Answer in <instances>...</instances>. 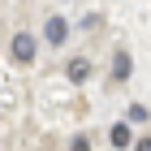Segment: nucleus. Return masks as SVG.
<instances>
[{
  "label": "nucleus",
  "mask_w": 151,
  "mask_h": 151,
  "mask_svg": "<svg viewBox=\"0 0 151 151\" xmlns=\"http://www.w3.org/2000/svg\"><path fill=\"white\" fill-rule=\"evenodd\" d=\"M108 138H112V147H129V142H134V129H129L125 121H116V125L108 129Z\"/></svg>",
  "instance_id": "4"
},
{
  "label": "nucleus",
  "mask_w": 151,
  "mask_h": 151,
  "mask_svg": "<svg viewBox=\"0 0 151 151\" xmlns=\"http://www.w3.org/2000/svg\"><path fill=\"white\" fill-rule=\"evenodd\" d=\"M129 69H134L129 52H116V56H112V78H116V82H121V78H129Z\"/></svg>",
  "instance_id": "5"
},
{
  "label": "nucleus",
  "mask_w": 151,
  "mask_h": 151,
  "mask_svg": "<svg viewBox=\"0 0 151 151\" xmlns=\"http://www.w3.org/2000/svg\"><path fill=\"white\" fill-rule=\"evenodd\" d=\"M65 73H69V82H86V78H91V60H86V56H73L69 65H65Z\"/></svg>",
  "instance_id": "3"
},
{
  "label": "nucleus",
  "mask_w": 151,
  "mask_h": 151,
  "mask_svg": "<svg viewBox=\"0 0 151 151\" xmlns=\"http://www.w3.org/2000/svg\"><path fill=\"white\" fill-rule=\"evenodd\" d=\"M69 151H91V138H86V134H78V138L69 142Z\"/></svg>",
  "instance_id": "6"
},
{
  "label": "nucleus",
  "mask_w": 151,
  "mask_h": 151,
  "mask_svg": "<svg viewBox=\"0 0 151 151\" xmlns=\"http://www.w3.org/2000/svg\"><path fill=\"white\" fill-rule=\"evenodd\" d=\"M43 39L52 47H60L65 39H69V22H65V17H47V22H43Z\"/></svg>",
  "instance_id": "2"
},
{
  "label": "nucleus",
  "mask_w": 151,
  "mask_h": 151,
  "mask_svg": "<svg viewBox=\"0 0 151 151\" xmlns=\"http://www.w3.org/2000/svg\"><path fill=\"white\" fill-rule=\"evenodd\" d=\"M134 151H151V138H138V147H134Z\"/></svg>",
  "instance_id": "7"
},
{
  "label": "nucleus",
  "mask_w": 151,
  "mask_h": 151,
  "mask_svg": "<svg viewBox=\"0 0 151 151\" xmlns=\"http://www.w3.org/2000/svg\"><path fill=\"white\" fill-rule=\"evenodd\" d=\"M9 52H13V60H17V65H30V60H35V39L22 30V35H13Z\"/></svg>",
  "instance_id": "1"
}]
</instances>
